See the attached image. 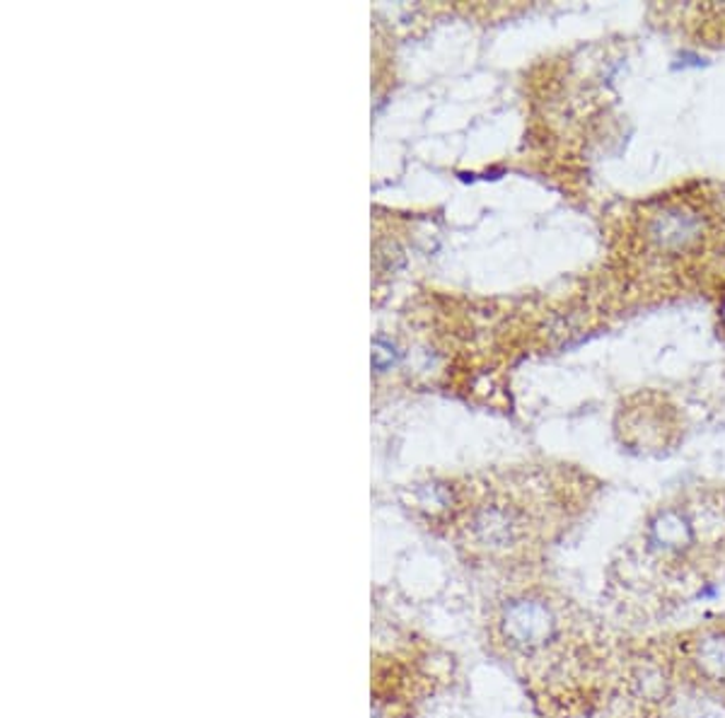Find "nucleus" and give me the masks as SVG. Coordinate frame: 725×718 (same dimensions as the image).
<instances>
[{
	"instance_id": "1",
	"label": "nucleus",
	"mask_w": 725,
	"mask_h": 718,
	"mask_svg": "<svg viewBox=\"0 0 725 718\" xmlns=\"http://www.w3.org/2000/svg\"><path fill=\"white\" fill-rule=\"evenodd\" d=\"M723 252V206L703 189L651 196L629 213L620 237L626 271L648 288H685Z\"/></svg>"
},
{
	"instance_id": "2",
	"label": "nucleus",
	"mask_w": 725,
	"mask_h": 718,
	"mask_svg": "<svg viewBox=\"0 0 725 718\" xmlns=\"http://www.w3.org/2000/svg\"><path fill=\"white\" fill-rule=\"evenodd\" d=\"M691 660L697 663L703 678L725 684V631H709V634H703L695 644Z\"/></svg>"
},
{
	"instance_id": "3",
	"label": "nucleus",
	"mask_w": 725,
	"mask_h": 718,
	"mask_svg": "<svg viewBox=\"0 0 725 718\" xmlns=\"http://www.w3.org/2000/svg\"><path fill=\"white\" fill-rule=\"evenodd\" d=\"M718 318H721V330L725 334V288H723L721 300H718Z\"/></svg>"
}]
</instances>
